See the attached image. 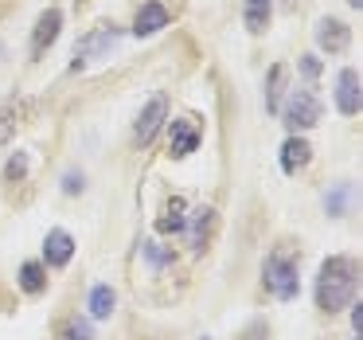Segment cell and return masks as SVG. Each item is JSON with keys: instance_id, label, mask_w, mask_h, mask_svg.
Listing matches in <instances>:
<instances>
[{"instance_id": "cell-19", "label": "cell", "mask_w": 363, "mask_h": 340, "mask_svg": "<svg viewBox=\"0 0 363 340\" xmlns=\"http://www.w3.org/2000/svg\"><path fill=\"white\" fill-rule=\"evenodd\" d=\"M63 340H90V324H86V321L63 324Z\"/></svg>"}, {"instance_id": "cell-25", "label": "cell", "mask_w": 363, "mask_h": 340, "mask_svg": "<svg viewBox=\"0 0 363 340\" xmlns=\"http://www.w3.org/2000/svg\"><path fill=\"white\" fill-rule=\"evenodd\" d=\"M340 207H344V192H336V196L328 199V212H332V215H340Z\"/></svg>"}, {"instance_id": "cell-5", "label": "cell", "mask_w": 363, "mask_h": 340, "mask_svg": "<svg viewBox=\"0 0 363 340\" xmlns=\"http://www.w3.org/2000/svg\"><path fill=\"white\" fill-rule=\"evenodd\" d=\"M59 24H63V12H59V9H48L40 20H35V32H32V55H43V51H48L51 43H55Z\"/></svg>"}, {"instance_id": "cell-18", "label": "cell", "mask_w": 363, "mask_h": 340, "mask_svg": "<svg viewBox=\"0 0 363 340\" xmlns=\"http://www.w3.org/2000/svg\"><path fill=\"white\" fill-rule=\"evenodd\" d=\"M281 82H285V67L277 63L274 71H269V87H266V110H277V102H281Z\"/></svg>"}, {"instance_id": "cell-3", "label": "cell", "mask_w": 363, "mask_h": 340, "mask_svg": "<svg viewBox=\"0 0 363 340\" xmlns=\"http://www.w3.org/2000/svg\"><path fill=\"white\" fill-rule=\"evenodd\" d=\"M118 28L113 24H102V28H94V32H86L79 40V48H74V67H82V63H90V59H106L110 55V48L118 43Z\"/></svg>"}, {"instance_id": "cell-22", "label": "cell", "mask_w": 363, "mask_h": 340, "mask_svg": "<svg viewBox=\"0 0 363 340\" xmlns=\"http://www.w3.org/2000/svg\"><path fill=\"white\" fill-rule=\"evenodd\" d=\"M24 168H28V160H24V157H12V160H9V180L24 176Z\"/></svg>"}, {"instance_id": "cell-28", "label": "cell", "mask_w": 363, "mask_h": 340, "mask_svg": "<svg viewBox=\"0 0 363 340\" xmlns=\"http://www.w3.org/2000/svg\"><path fill=\"white\" fill-rule=\"evenodd\" d=\"M347 4H352V9H359V4H363V0H347Z\"/></svg>"}, {"instance_id": "cell-26", "label": "cell", "mask_w": 363, "mask_h": 340, "mask_svg": "<svg viewBox=\"0 0 363 340\" xmlns=\"http://www.w3.org/2000/svg\"><path fill=\"white\" fill-rule=\"evenodd\" d=\"M352 324H355V332L363 329V305H355V309H352Z\"/></svg>"}, {"instance_id": "cell-7", "label": "cell", "mask_w": 363, "mask_h": 340, "mask_svg": "<svg viewBox=\"0 0 363 340\" xmlns=\"http://www.w3.org/2000/svg\"><path fill=\"white\" fill-rule=\"evenodd\" d=\"M316 43L336 55V51H344L347 43H352V28L340 24V20H320V24H316Z\"/></svg>"}, {"instance_id": "cell-21", "label": "cell", "mask_w": 363, "mask_h": 340, "mask_svg": "<svg viewBox=\"0 0 363 340\" xmlns=\"http://www.w3.org/2000/svg\"><path fill=\"white\" fill-rule=\"evenodd\" d=\"M301 71H305V79H316V75H320V59L305 55V59H301Z\"/></svg>"}, {"instance_id": "cell-16", "label": "cell", "mask_w": 363, "mask_h": 340, "mask_svg": "<svg viewBox=\"0 0 363 340\" xmlns=\"http://www.w3.org/2000/svg\"><path fill=\"white\" fill-rule=\"evenodd\" d=\"M20 285H24L28 293H40L43 285H48V278H43V266H40V262H24V266H20Z\"/></svg>"}, {"instance_id": "cell-11", "label": "cell", "mask_w": 363, "mask_h": 340, "mask_svg": "<svg viewBox=\"0 0 363 340\" xmlns=\"http://www.w3.org/2000/svg\"><path fill=\"white\" fill-rule=\"evenodd\" d=\"M43 254H48L51 266H67V262H71V254H74V238L67 235V231H51L48 243H43Z\"/></svg>"}, {"instance_id": "cell-2", "label": "cell", "mask_w": 363, "mask_h": 340, "mask_svg": "<svg viewBox=\"0 0 363 340\" xmlns=\"http://www.w3.org/2000/svg\"><path fill=\"white\" fill-rule=\"evenodd\" d=\"M266 285L274 290V297L289 301L297 297V266L285 254H269L266 258Z\"/></svg>"}, {"instance_id": "cell-15", "label": "cell", "mask_w": 363, "mask_h": 340, "mask_svg": "<svg viewBox=\"0 0 363 340\" xmlns=\"http://www.w3.org/2000/svg\"><path fill=\"white\" fill-rule=\"evenodd\" d=\"M269 12H274V0H246V28L254 35H262L269 24Z\"/></svg>"}, {"instance_id": "cell-13", "label": "cell", "mask_w": 363, "mask_h": 340, "mask_svg": "<svg viewBox=\"0 0 363 340\" xmlns=\"http://www.w3.org/2000/svg\"><path fill=\"white\" fill-rule=\"evenodd\" d=\"M184 227H188V215H184V199L176 196L172 204L164 207V215L157 219V231L160 235H176V231H184Z\"/></svg>"}, {"instance_id": "cell-23", "label": "cell", "mask_w": 363, "mask_h": 340, "mask_svg": "<svg viewBox=\"0 0 363 340\" xmlns=\"http://www.w3.org/2000/svg\"><path fill=\"white\" fill-rule=\"evenodd\" d=\"M67 196H74V192H82V176L79 172H67V184H63Z\"/></svg>"}, {"instance_id": "cell-24", "label": "cell", "mask_w": 363, "mask_h": 340, "mask_svg": "<svg viewBox=\"0 0 363 340\" xmlns=\"http://www.w3.org/2000/svg\"><path fill=\"white\" fill-rule=\"evenodd\" d=\"M242 340H266V324H250Z\"/></svg>"}, {"instance_id": "cell-29", "label": "cell", "mask_w": 363, "mask_h": 340, "mask_svg": "<svg viewBox=\"0 0 363 340\" xmlns=\"http://www.w3.org/2000/svg\"><path fill=\"white\" fill-rule=\"evenodd\" d=\"M74 4H86V0H74Z\"/></svg>"}, {"instance_id": "cell-9", "label": "cell", "mask_w": 363, "mask_h": 340, "mask_svg": "<svg viewBox=\"0 0 363 340\" xmlns=\"http://www.w3.org/2000/svg\"><path fill=\"white\" fill-rule=\"evenodd\" d=\"M160 28H168V9L157 4V0L141 4V12H137V20H133V35H157Z\"/></svg>"}, {"instance_id": "cell-4", "label": "cell", "mask_w": 363, "mask_h": 340, "mask_svg": "<svg viewBox=\"0 0 363 340\" xmlns=\"http://www.w3.org/2000/svg\"><path fill=\"white\" fill-rule=\"evenodd\" d=\"M316 121H320V102H316V94L293 90L289 106H285V126L289 129H313Z\"/></svg>"}, {"instance_id": "cell-14", "label": "cell", "mask_w": 363, "mask_h": 340, "mask_svg": "<svg viewBox=\"0 0 363 340\" xmlns=\"http://www.w3.org/2000/svg\"><path fill=\"white\" fill-rule=\"evenodd\" d=\"M211 227H215V212L211 207H196V212H191V246H196V251H203Z\"/></svg>"}, {"instance_id": "cell-12", "label": "cell", "mask_w": 363, "mask_h": 340, "mask_svg": "<svg viewBox=\"0 0 363 340\" xmlns=\"http://www.w3.org/2000/svg\"><path fill=\"white\" fill-rule=\"evenodd\" d=\"M308 157H313V149H308V141H301V137H289V141L281 145V168L289 176L297 172V168H305Z\"/></svg>"}, {"instance_id": "cell-6", "label": "cell", "mask_w": 363, "mask_h": 340, "mask_svg": "<svg viewBox=\"0 0 363 340\" xmlns=\"http://www.w3.org/2000/svg\"><path fill=\"white\" fill-rule=\"evenodd\" d=\"M336 106L344 118H352V114H359V75L347 67V71H340V82H336Z\"/></svg>"}, {"instance_id": "cell-20", "label": "cell", "mask_w": 363, "mask_h": 340, "mask_svg": "<svg viewBox=\"0 0 363 340\" xmlns=\"http://www.w3.org/2000/svg\"><path fill=\"white\" fill-rule=\"evenodd\" d=\"M12 114H16V106H9V110H0V145L12 137V129H16V121H12Z\"/></svg>"}, {"instance_id": "cell-1", "label": "cell", "mask_w": 363, "mask_h": 340, "mask_svg": "<svg viewBox=\"0 0 363 340\" xmlns=\"http://www.w3.org/2000/svg\"><path fill=\"white\" fill-rule=\"evenodd\" d=\"M355 278H359V266H355L352 258H344V254L328 258L320 266V278H316V305H320L324 313L344 309L347 301L355 297Z\"/></svg>"}, {"instance_id": "cell-27", "label": "cell", "mask_w": 363, "mask_h": 340, "mask_svg": "<svg viewBox=\"0 0 363 340\" xmlns=\"http://www.w3.org/2000/svg\"><path fill=\"white\" fill-rule=\"evenodd\" d=\"M149 258L160 266V262H168V254H164V251H157V246H149Z\"/></svg>"}, {"instance_id": "cell-10", "label": "cell", "mask_w": 363, "mask_h": 340, "mask_svg": "<svg viewBox=\"0 0 363 340\" xmlns=\"http://www.w3.org/2000/svg\"><path fill=\"white\" fill-rule=\"evenodd\" d=\"M199 145V129L191 118H180L172 121V157H188V153H196Z\"/></svg>"}, {"instance_id": "cell-17", "label": "cell", "mask_w": 363, "mask_h": 340, "mask_svg": "<svg viewBox=\"0 0 363 340\" xmlns=\"http://www.w3.org/2000/svg\"><path fill=\"white\" fill-rule=\"evenodd\" d=\"M90 313L94 317H110L113 313V290L110 285H94V293H90Z\"/></svg>"}, {"instance_id": "cell-8", "label": "cell", "mask_w": 363, "mask_h": 340, "mask_svg": "<svg viewBox=\"0 0 363 340\" xmlns=\"http://www.w3.org/2000/svg\"><path fill=\"white\" fill-rule=\"evenodd\" d=\"M164 114H168V102H164V94H157L149 106H145L141 121H137V141L149 145L152 137H157V129H160V121H164Z\"/></svg>"}]
</instances>
